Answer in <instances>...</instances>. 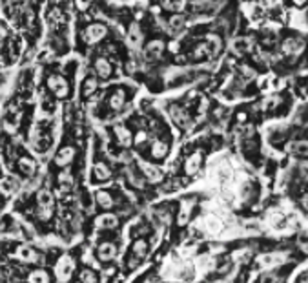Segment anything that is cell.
<instances>
[{
  "label": "cell",
  "instance_id": "6da1fadb",
  "mask_svg": "<svg viewBox=\"0 0 308 283\" xmlns=\"http://www.w3.org/2000/svg\"><path fill=\"white\" fill-rule=\"evenodd\" d=\"M37 206H38V217L42 221H49L53 216V210H55V199H53V194L49 190H40L37 194Z\"/></svg>",
  "mask_w": 308,
  "mask_h": 283
},
{
  "label": "cell",
  "instance_id": "7a4b0ae2",
  "mask_svg": "<svg viewBox=\"0 0 308 283\" xmlns=\"http://www.w3.org/2000/svg\"><path fill=\"white\" fill-rule=\"evenodd\" d=\"M55 278L58 279V281L66 283L70 281L71 274H73V270H75V259L71 258L70 254H64L60 256V258L57 259V263H55Z\"/></svg>",
  "mask_w": 308,
  "mask_h": 283
},
{
  "label": "cell",
  "instance_id": "3957f363",
  "mask_svg": "<svg viewBox=\"0 0 308 283\" xmlns=\"http://www.w3.org/2000/svg\"><path fill=\"white\" fill-rule=\"evenodd\" d=\"M47 88H49V91H51L57 99H66L71 91L70 82L62 77V75H57V73L47 77Z\"/></svg>",
  "mask_w": 308,
  "mask_h": 283
},
{
  "label": "cell",
  "instance_id": "277c9868",
  "mask_svg": "<svg viewBox=\"0 0 308 283\" xmlns=\"http://www.w3.org/2000/svg\"><path fill=\"white\" fill-rule=\"evenodd\" d=\"M108 33V28H106L102 22H93V24L86 26L84 33H82V39L86 44H97L99 40H102Z\"/></svg>",
  "mask_w": 308,
  "mask_h": 283
},
{
  "label": "cell",
  "instance_id": "5b68a950",
  "mask_svg": "<svg viewBox=\"0 0 308 283\" xmlns=\"http://www.w3.org/2000/svg\"><path fill=\"white\" fill-rule=\"evenodd\" d=\"M146 254H148V241L146 240H137L132 245V256H130L128 265L132 267V269L133 267H137L142 259L146 258Z\"/></svg>",
  "mask_w": 308,
  "mask_h": 283
},
{
  "label": "cell",
  "instance_id": "8992f818",
  "mask_svg": "<svg viewBox=\"0 0 308 283\" xmlns=\"http://www.w3.org/2000/svg\"><path fill=\"white\" fill-rule=\"evenodd\" d=\"M162 51H164V42L162 40H152L150 44H146L142 53H144V59L148 63H153V61L162 57Z\"/></svg>",
  "mask_w": 308,
  "mask_h": 283
},
{
  "label": "cell",
  "instance_id": "52a82bcc",
  "mask_svg": "<svg viewBox=\"0 0 308 283\" xmlns=\"http://www.w3.org/2000/svg\"><path fill=\"white\" fill-rule=\"evenodd\" d=\"M93 70H95V73H97V77L102 79V81L109 79V77H111V73H113V68H111V64H109L108 59H104V57L95 59Z\"/></svg>",
  "mask_w": 308,
  "mask_h": 283
},
{
  "label": "cell",
  "instance_id": "ba28073f",
  "mask_svg": "<svg viewBox=\"0 0 308 283\" xmlns=\"http://www.w3.org/2000/svg\"><path fill=\"white\" fill-rule=\"evenodd\" d=\"M281 49H283V53L286 55V57H295V55H299V53L304 49V40L286 39L283 42V46H281Z\"/></svg>",
  "mask_w": 308,
  "mask_h": 283
},
{
  "label": "cell",
  "instance_id": "9c48e42d",
  "mask_svg": "<svg viewBox=\"0 0 308 283\" xmlns=\"http://www.w3.org/2000/svg\"><path fill=\"white\" fill-rule=\"evenodd\" d=\"M117 256V247L113 243H109V241H104V243L99 245V249H97V258L102 261V263H108L111 259H115Z\"/></svg>",
  "mask_w": 308,
  "mask_h": 283
},
{
  "label": "cell",
  "instance_id": "30bf717a",
  "mask_svg": "<svg viewBox=\"0 0 308 283\" xmlns=\"http://www.w3.org/2000/svg\"><path fill=\"white\" fill-rule=\"evenodd\" d=\"M75 159V148L73 146H64L57 152L55 155V164L60 168H66L68 164H71V161Z\"/></svg>",
  "mask_w": 308,
  "mask_h": 283
},
{
  "label": "cell",
  "instance_id": "8fae6325",
  "mask_svg": "<svg viewBox=\"0 0 308 283\" xmlns=\"http://www.w3.org/2000/svg\"><path fill=\"white\" fill-rule=\"evenodd\" d=\"M201 164H203V154H201V152H195V154H192L188 159H186V164H184L186 174H188V176H194V174H197V172H199Z\"/></svg>",
  "mask_w": 308,
  "mask_h": 283
},
{
  "label": "cell",
  "instance_id": "7c38bea8",
  "mask_svg": "<svg viewBox=\"0 0 308 283\" xmlns=\"http://www.w3.org/2000/svg\"><path fill=\"white\" fill-rule=\"evenodd\" d=\"M170 117L177 126H184V128H186V126L190 125L188 114H186L182 108H179V106H171V108H170Z\"/></svg>",
  "mask_w": 308,
  "mask_h": 283
},
{
  "label": "cell",
  "instance_id": "4fadbf2b",
  "mask_svg": "<svg viewBox=\"0 0 308 283\" xmlns=\"http://www.w3.org/2000/svg\"><path fill=\"white\" fill-rule=\"evenodd\" d=\"M111 178V168L106 163H95L93 164V179L99 183H104Z\"/></svg>",
  "mask_w": 308,
  "mask_h": 283
},
{
  "label": "cell",
  "instance_id": "5bb4252c",
  "mask_svg": "<svg viewBox=\"0 0 308 283\" xmlns=\"http://www.w3.org/2000/svg\"><path fill=\"white\" fill-rule=\"evenodd\" d=\"M73 183H75V179H73V174L70 170H62L57 176V185L62 192H70L71 188H73Z\"/></svg>",
  "mask_w": 308,
  "mask_h": 283
},
{
  "label": "cell",
  "instance_id": "9a60e30c",
  "mask_svg": "<svg viewBox=\"0 0 308 283\" xmlns=\"http://www.w3.org/2000/svg\"><path fill=\"white\" fill-rule=\"evenodd\" d=\"M113 132H115V135H117V141L122 144V146H130V144L133 143L132 132H130L124 125H115Z\"/></svg>",
  "mask_w": 308,
  "mask_h": 283
},
{
  "label": "cell",
  "instance_id": "2e32d148",
  "mask_svg": "<svg viewBox=\"0 0 308 283\" xmlns=\"http://www.w3.org/2000/svg\"><path fill=\"white\" fill-rule=\"evenodd\" d=\"M168 152H170V146H168V143H164V141H153L152 144V157L153 159H164L166 155H168Z\"/></svg>",
  "mask_w": 308,
  "mask_h": 283
},
{
  "label": "cell",
  "instance_id": "e0dca14e",
  "mask_svg": "<svg viewBox=\"0 0 308 283\" xmlns=\"http://www.w3.org/2000/svg\"><path fill=\"white\" fill-rule=\"evenodd\" d=\"M99 90V81H97V77H86L84 81H82V97H91L95 93V91Z\"/></svg>",
  "mask_w": 308,
  "mask_h": 283
},
{
  "label": "cell",
  "instance_id": "ac0fdd59",
  "mask_svg": "<svg viewBox=\"0 0 308 283\" xmlns=\"http://www.w3.org/2000/svg\"><path fill=\"white\" fill-rule=\"evenodd\" d=\"M97 227L99 229H115V227L118 225V219L117 216H113V214H102V216L97 217Z\"/></svg>",
  "mask_w": 308,
  "mask_h": 283
},
{
  "label": "cell",
  "instance_id": "d6986e66",
  "mask_svg": "<svg viewBox=\"0 0 308 283\" xmlns=\"http://www.w3.org/2000/svg\"><path fill=\"white\" fill-rule=\"evenodd\" d=\"M124 102H126V95H124L122 90H117L113 95L109 97V108L113 111H120L124 108Z\"/></svg>",
  "mask_w": 308,
  "mask_h": 283
},
{
  "label": "cell",
  "instance_id": "ffe728a7",
  "mask_svg": "<svg viewBox=\"0 0 308 283\" xmlns=\"http://www.w3.org/2000/svg\"><path fill=\"white\" fill-rule=\"evenodd\" d=\"M95 201H97V205L100 208H106V210L113 206V197H111L109 192H106V190H99V192L95 194Z\"/></svg>",
  "mask_w": 308,
  "mask_h": 283
},
{
  "label": "cell",
  "instance_id": "44dd1931",
  "mask_svg": "<svg viewBox=\"0 0 308 283\" xmlns=\"http://www.w3.org/2000/svg\"><path fill=\"white\" fill-rule=\"evenodd\" d=\"M288 150L297 157H308V141H294L288 146Z\"/></svg>",
  "mask_w": 308,
  "mask_h": 283
},
{
  "label": "cell",
  "instance_id": "7402d4cb",
  "mask_svg": "<svg viewBox=\"0 0 308 283\" xmlns=\"http://www.w3.org/2000/svg\"><path fill=\"white\" fill-rule=\"evenodd\" d=\"M17 258H20L22 261H26V263H37L38 261L37 252L31 250L29 247H20L19 252H17Z\"/></svg>",
  "mask_w": 308,
  "mask_h": 283
},
{
  "label": "cell",
  "instance_id": "603a6c76",
  "mask_svg": "<svg viewBox=\"0 0 308 283\" xmlns=\"http://www.w3.org/2000/svg\"><path fill=\"white\" fill-rule=\"evenodd\" d=\"M210 55H212V51H210V42H201L199 46L194 49V53H192V59H194V61H204V59H208Z\"/></svg>",
  "mask_w": 308,
  "mask_h": 283
},
{
  "label": "cell",
  "instance_id": "cb8c5ba5",
  "mask_svg": "<svg viewBox=\"0 0 308 283\" xmlns=\"http://www.w3.org/2000/svg\"><path fill=\"white\" fill-rule=\"evenodd\" d=\"M17 188H19V183L13 178H4L0 181V192L4 194V196H11Z\"/></svg>",
  "mask_w": 308,
  "mask_h": 283
},
{
  "label": "cell",
  "instance_id": "d4e9b609",
  "mask_svg": "<svg viewBox=\"0 0 308 283\" xmlns=\"http://www.w3.org/2000/svg\"><path fill=\"white\" fill-rule=\"evenodd\" d=\"M19 168H20V172L26 174V176H33V174L37 172V163H35L31 157H22L19 161Z\"/></svg>",
  "mask_w": 308,
  "mask_h": 283
},
{
  "label": "cell",
  "instance_id": "484cf974",
  "mask_svg": "<svg viewBox=\"0 0 308 283\" xmlns=\"http://www.w3.org/2000/svg\"><path fill=\"white\" fill-rule=\"evenodd\" d=\"M204 231L208 232V234H219L221 232V221L217 219V217H213V216H208V217H204Z\"/></svg>",
  "mask_w": 308,
  "mask_h": 283
},
{
  "label": "cell",
  "instance_id": "4316f807",
  "mask_svg": "<svg viewBox=\"0 0 308 283\" xmlns=\"http://www.w3.org/2000/svg\"><path fill=\"white\" fill-rule=\"evenodd\" d=\"M128 42H130V46H133V48L141 46L142 33H141V28H139V24H132V28H130V31H128Z\"/></svg>",
  "mask_w": 308,
  "mask_h": 283
},
{
  "label": "cell",
  "instance_id": "83f0119b",
  "mask_svg": "<svg viewBox=\"0 0 308 283\" xmlns=\"http://www.w3.org/2000/svg\"><path fill=\"white\" fill-rule=\"evenodd\" d=\"M142 172H144V176H146L150 181H159V179L162 178L161 170L157 166H153V164H142Z\"/></svg>",
  "mask_w": 308,
  "mask_h": 283
},
{
  "label": "cell",
  "instance_id": "f1b7e54d",
  "mask_svg": "<svg viewBox=\"0 0 308 283\" xmlns=\"http://www.w3.org/2000/svg\"><path fill=\"white\" fill-rule=\"evenodd\" d=\"M186 26V20L182 15H175V17H171L170 19V29L173 31V33H179V31H182Z\"/></svg>",
  "mask_w": 308,
  "mask_h": 283
},
{
  "label": "cell",
  "instance_id": "f546056e",
  "mask_svg": "<svg viewBox=\"0 0 308 283\" xmlns=\"http://www.w3.org/2000/svg\"><path fill=\"white\" fill-rule=\"evenodd\" d=\"M28 281L29 283H49V278H47V274L44 272V270L37 269V270H33V272L29 274Z\"/></svg>",
  "mask_w": 308,
  "mask_h": 283
},
{
  "label": "cell",
  "instance_id": "4dcf8cb0",
  "mask_svg": "<svg viewBox=\"0 0 308 283\" xmlns=\"http://www.w3.org/2000/svg\"><path fill=\"white\" fill-rule=\"evenodd\" d=\"M79 279H81V283H99V276H97V272L91 269L82 270L81 276H79Z\"/></svg>",
  "mask_w": 308,
  "mask_h": 283
},
{
  "label": "cell",
  "instance_id": "1f68e13d",
  "mask_svg": "<svg viewBox=\"0 0 308 283\" xmlns=\"http://www.w3.org/2000/svg\"><path fill=\"white\" fill-rule=\"evenodd\" d=\"M208 42H212V46H210V51H212V55H217L219 48H221V40H219V37H210Z\"/></svg>",
  "mask_w": 308,
  "mask_h": 283
},
{
  "label": "cell",
  "instance_id": "d6a6232c",
  "mask_svg": "<svg viewBox=\"0 0 308 283\" xmlns=\"http://www.w3.org/2000/svg\"><path fill=\"white\" fill-rule=\"evenodd\" d=\"M91 2H93V0H75V6L81 11H86L91 6Z\"/></svg>",
  "mask_w": 308,
  "mask_h": 283
},
{
  "label": "cell",
  "instance_id": "836d02e7",
  "mask_svg": "<svg viewBox=\"0 0 308 283\" xmlns=\"http://www.w3.org/2000/svg\"><path fill=\"white\" fill-rule=\"evenodd\" d=\"M4 130L8 134H15V132H17V126H15L13 123H10V121H4Z\"/></svg>",
  "mask_w": 308,
  "mask_h": 283
},
{
  "label": "cell",
  "instance_id": "e575fe53",
  "mask_svg": "<svg viewBox=\"0 0 308 283\" xmlns=\"http://www.w3.org/2000/svg\"><path fill=\"white\" fill-rule=\"evenodd\" d=\"M144 141H146V132H139L137 137H135V143L141 144V143H144Z\"/></svg>",
  "mask_w": 308,
  "mask_h": 283
},
{
  "label": "cell",
  "instance_id": "d590c367",
  "mask_svg": "<svg viewBox=\"0 0 308 283\" xmlns=\"http://www.w3.org/2000/svg\"><path fill=\"white\" fill-rule=\"evenodd\" d=\"M301 206H303V210L308 214V194H304V196L301 197Z\"/></svg>",
  "mask_w": 308,
  "mask_h": 283
},
{
  "label": "cell",
  "instance_id": "8d00e7d4",
  "mask_svg": "<svg viewBox=\"0 0 308 283\" xmlns=\"http://www.w3.org/2000/svg\"><path fill=\"white\" fill-rule=\"evenodd\" d=\"M297 283H308V272L301 274V276H299V281Z\"/></svg>",
  "mask_w": 308,
  "mask_h": 283
},
{
  "label": "cell",
  "instance_id": "74e56055",
  "mask_svg": "<svg viewBox=\"0 0 308 283\" xmlns=\"http://www.w3.org/2000/svg\"><path fill=\"white\" fill-rule=\"evenodd\" d=\"M4 37H6V28H4L2 24H0V40L4 39Z\"/></svg>",
  "mask_w": 308,
  "mask_h": 283
}]
</instances>
